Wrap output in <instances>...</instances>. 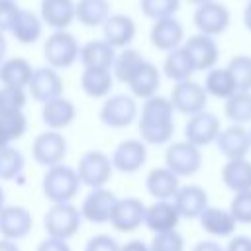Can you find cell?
<instances>
[{
  "instance_id": "obj_8",
  "label": "cell",
  "mask_w": 251,
  "mask_h": 251,
  "mask_svg": "<svg viewBox=\"0 0 251 251\" xmlns=\"http://www.w3.org/2000/svg\"><path fill=\"white\" fill-rule=\"evenodd\" d=\"M229 10L212 0V2H206L202 6H196L194 8V14H192V24L194 27L198 29V33L202 35H208V37H218L222 35L227 27H229Z\"/></svg>"
},
{
  "instance_id": "obj_13",
  "label": "cell",
  "mask_w": 251,
  "mask_h": 251,
  "mask_svg": "<svg viewBox=\"0 0 251 251\" xmlns=\"http://www.w3.org/2000/svg\"><path fill=\"white\" fill-rule=\"evenodd\" d=\"M33 227L31 212L20 204H6L0 210V237L10 241H20L29 235Z\"/></svg>"
},
{
  "instance_id": "obj_37",
  "label": "cell",
  "mask_w": 251,
  "mask_h": 251,
  "mask_svg": "<svg viewBox=\"0 0 251 251\" xmlns=\"http://www.w3.org/2000/svg\"><path fill=\"white\" fill-rule=\"evenodd\" d=\"M226 118L235 126H245L251 122V92H235L224 104Z\"/></svg>"
},
{
  "instance_id": "obj_47",
  "label": "cell",
  "mask_w": 251,
  "mask_h": 251,
  "mask_svg": "<svg viewBox=\"0 0 251 251\" xmlns=\"http://www.w3.org/2000/svg\"><path fill=\"white\" fill-rule=\"evenodd\" d=\"M35 251H73L69 241L65 239H57V237H45L43 241H39Z\"/></svg>"
},
{
  "instance_id": "obj_44",
  "label": "cell",
  "mask_w": 251,
  "mask_h": 251,
  "mask_svg": "<svg viewBox=\"0 0 251 251\" xmlns=\"http://www.w3.org/2000/svg\"><path fill=\"white\" fill-rule=\"evenodd\" d=\"M0 122L10 135L12 141H18L27 131V118L24 112H12V114H0Z\"/></svg>"
},
{
  "instance_id": "obj_31",
  "label": "cell",
  "mask_w": 251,
  "mask_h": 251,
  "mask_svg": "<svg viewBox=\"0 0 251 251\" xmlns=\"http://www.w3.org/2000/svg\"><path fill=\"white\" fill-rule=\"evenodd\" d=\"M112 16L110 0H76L75 18L84 27H102Z\"/></svg>"
},
{
  "instance_id": "obj_36",
  "label": "cell",
  "mask_w": 251,
  "mask_h": 251,
  "mask_svg": "<svg viewBox=\"0 0 251 251\" xmlns=\"http://www.w3.org/2000/svg\"><path fill=\"white\" fill-rule=\"evenodd\" d=\"M143 63H145V57H143L137 49H133V47L120 49V51L116 53V59H114V65H112L114 80L127 84L129 78L135 75V71H137Z\"/></svg>"
},
{
  "instance_id": "obj_11",
  "label": "cell",
  "mask_w": 251,
  "mask_h": 251,
  "mask_svg": "<svg viewBox=\"0 0 251 251\" xmlns=\"http://www.w3.org/2000/svg\"><path fill=\"white\" fill-rule=\"evenodd\" d=\"M116 202H118V196L106 186L90 188V192L82 198V204L78 210H80L82 220L90 224H110Z\"/></svg>"
},
{
  "instance_id": "obj_43",
  "label": "cell",
  "mask_w": 251,
  "mask_h": 251,
  "mask_svg": "<svg viewBox=\"0 0 251 251\" xmlns=\"http://www.w3.org/2000/svg\"><path fill=\"white\" fill-rule=\"evenodd\" d=\"M229 214L237 224H251V190L233 194L229 204Z\"/></svg>"
},
{
  "instance_id": "obj_7",
  "label": "cell",
  "mask_w": 251,
  "mask_h": 251,
  "mask_svg": "<svg viewBox=\"0 0 251 251\" xmlns=\"http://www.w3.org/2000/svg\"><path fill=\"white\" fill-rule=\"evenodd\" d=\"M165 167L173 171L178 178L192 176L202 167V151L186 139L173 141L165 149Z\"/></svg>"
},
{
  "instance_id": "obj_49",
  "label": "cell",
  "mask_w": 251,
  "mask_h": 251,
  "mask_svg": "<svg viewBox=\"0 0 251 251\" xmlns=\"http://www.w3.org/2000/svg\"><path fill=\"white\" fill-rule=\"evenodd\" d=\"M192 251H226V249L214 239H202L192 247Z\"/></svg>"
},
{
  "instance_id": "obj_16",
  "label": "cell",
  "mask_w": 251,
  "mask_h": 251,
  "mask_svg": "<svg viewBox=\"0 0 251 251\" xmlns=\"http://www.w3.org/2000/svg\"><path fill=\"white\" fill-rule=\"evenodd\" d=\"M112 167L118 173L133 175L147 161V145L141 139H124L112 153Z\"/></svg>"
},
{
  "instance_id": "obj_35",
  "label": "cell",
  "mask_w": 251,
  "mask_h": 251,
  "mask_svg": "<svg viewBox=\"0 0 251 251\" xmlns=\"http://www.w3.org/2000/svg\"><path fill=\"white\" fill-rule=\"evenodd\" d=\"M204 90L208 94V98H220V100H227L231 94H235V82L229 75V71L226 67H214L206 73L204 78Z\"/></svg>"
},
{
  "instance_id": "obj_51",
  "label": "cell",
  "mask_w": 251,
  "mask_h": 251,
  "mask_svg": "<svg viewBox=\"0 0 251 251\" xmlns=\"http://www.w3.org/2000/svg\"><path fill=\"white\" fill-rule=\"evenodd\" d=\"M0 251H20V245H18L16 241L2 239V237H0Z\"/></svg>"
},
{
  "instance_id": "obj_21",
  "label": "cell",
  "mask_w": 251,
  "mask_h": 251,
  "mask_svg": "<svg viewBox=\"0 0 251 251\" xmlns=\"http://www.w3.org/2000/svg\"><path fill=\"white\" fill-rule=\"evenodd\" d=\"M137 25L131 16L127 14H112L106 24L102 25V39L108 41L116 51L129 47V43L135 39Z\"/></svg>"
},
{
  "instance_id": "obj_9",
  "label": "cell",
  "mask_w": 251,
  "mask_h": 251,
  "mask_svg": "<svg viewBox=\"0 0 251 251\" xmlns=\"http://www.w3.org/2000/svg\"><path fill=\"white\" fill-rule=\"evenodd\" d=\"M31 155L35 163L43 165L45 169L61 165L67 157V139L61 131L45 129L39 135H35L31 143Z\"/></svg>"
},
{
  "instance_id": "obj_30",
  "label": "cell",
  "mask_w": 251,
  "mask_h": 251,
  "mask_svg": "<svg viewBox=\"0 0 251 251\" xmlns=\"http://www.w3.org/2000/svg\"><path fill=\"white\" fill-rule=\"evenodd\" d=\"M114 88V75L108 69H82L80 90L88 98H108Z\"/></svg>"
},
{
  "instance_id": "obj_18",
  "label": "cell",
  "mask_w": 251,
  "mask_h": 251,
  "mask_svg": "<svg viewBox=\"0 0 251 251\" xmlns=\"http://www.w3.org/2000/svg\"><path fill=\"white\" fill-rule=\"evenodd\" d=\"M149 41L157 51L169 53L184 43V27L175 16L157 20L149 29Z\"/></svg>"
},
{
  "instance_id": "obj_17",
  "label": "cell",
  "mask_w": 251,
  "mask_h": 251,
  "mask_svg": "<svg viewBox=\"0 0 251 251\" xmlns=\"http://www.w3.org/2000/svg\"><path fill=\"white\" fill-rule=\"evenodd\" d=\"M182 49L186 51V55L190 57L194 71H210L216 67L218 59H220V49L214 37L202 35V33H194L188 39H184Z\"/></svg>"
},
{
  "instance_id": "obj_57",
  "label": "cell",
  "mask_w": 251,
  "mask_h": 251,
  "mask_svg": "<svg viewBox=\"0 0 251 251\" xmlns=\"http://www.w3.org/2000/svg\"><path fill=\"white\" fill-rule=\"evenodd\" d=\"M249 139H251V129H249Z\"/></svg>"
},
{
  "instance_id": "obj_48",
  "label": "cell",
  "mask_w": 251,
  "mask_h": 251,
  "mask_svg": "<svg viewBox=\"0 0 251 251\" xmlns=\"http://www.w3.org/2000/svg\"><path fill=\"white\" fill-rule=\"evenodd\" d=\"M224 249L226 251H251V237L249 235H233Z\"/></svg>"
},
{
  "instance_id": "obj_40",
  "label": "cell",
  "mask_w": 251,
  "mask_h": 251,
  "mask_svg": "<svg viewBox=\"0 0 251 251\" xmlns=\"http://www.w3.org/2000/svg\"><path fill=\"white\" fill-rule=\"evenodd\" d=\"M139 10L151 22L173 18L180 10V0H139Z\"/></svg>"
},
{
  "instance_id": "obj_39",
  "label": "cell",
  "mask_w": 251,
  "mask_h": 251,
  "mask_svg": "<svg viewBox=\"0 0 251 251\" xmlns=\"http://www.w3.org/2000/svg\"><path fill=\"white\" fill-rule=\"evenodd\" d=\"M226 69L229 71L237 92H251V57L249 55L231 57Z\"/></svg>"
},
{
  "instance_id": "obj_26",
  "label": "cell",
  "mask_w": 251,
  "mask_h": 251,
  "mask_svg": "<svg viewBox=\"0 0 251 251\" xmlns=\"http://www.w3.org/2000/svg\"><path fill=\"white\" fill-rule=\"evenodd\" d=\"M180 188V178L167 167H155L145 176V190L155 200H173Z\"/></svg>"
},
{
  "instance_id": "obj_1",
  "label": "cell",
  "mask_w": 251,
  "mask_h": 251,
  "mask_svg": "<svg viewBox=\"0 0 251 251\" xmlns=\"http://www.w3.org/2000/svg\"><path fill=\"white\" fill-rule=\"evenodd\" d=\"M137 127L139 139L145 145H169L175 133V108L171 100L161 94L143 100Z\"/></svg>"
},
{
  "instance_id": "obj_55",
  "label": "cell",
  "mask_w": 251,
  "mask_h": 251,
  "mask_svg": "<svg viewBox=\"0 0 251 251\" xmlns=\"http://www.w3.org/2000/svg\"><path fill=\"white\" fill-rule=\"evenodd\" d=\"M6 206V194H4V188L0 186V210Z\"/></svg>"
},
{
  "instance_id": "obj_53",
  "label": "cell",
  "mask_w": 251,
  "mask_h": 251,
  "mask_svg": "<svg viewBox=\"0 0 251 251\" xmlns=\"http://www.w3.org/2000/svg\"><path fill=\"white\" fill-rule=\"evenodd\" d=\"M6 145H12V139H10V135L6 133V129H4V126L0 122V149L6 147Z\"/></svg>"
},
{
  "instance_id": "obj_45",
  "label": "cell",
  "mask_w": 251,
  "mask_h": 251,
  "mask_svg": "<svg viewBox=\"0 0 251 251\" xmlns=\"http://www.w3.org/2000/svg\"><path fill=\"white\" fill-rule=\"evenodd\" d=\"M20 10L16 0H0V33H10Z\"/></svg>"
},
{
  "instance_id": "obj_56",
  "label": "cell",
  "mask_w": 251,
  "mask_h": 251,
  "mask_svg": "<svg viewBox=\"0 0 251 251\" xmlns=\"http://www.w3.org/2000/svg\"><path fill=\"white\" fill-rule=\"evenodd\" d=\"M188 4H192V6H202V4H206V2H212V0H186Z\"/></svg>"
},
{
  "instance_id": "obj_52",
  "label": "cell",
  "mask_w": 251,
  "mask_h": 251,
  "mask_svg": "<svg viewBox=\"0 0 251 251\" xmlns=\"http://www.w3.org/2000/svg\"><path fill=\"white\" fill-rule=\"evenodd\" d=\"M243 25L251 31V0L247 2V6H245V10H243Z\"/></svg>"
},
{
  "instance_id": "obj_24",
  "label": "cell",
  "mask_w": 251,
  "mask_h": 251,
  "mask_svg": "<svg viewBox=\"0 0 251 251\" xmlns=\"http://www.w3.org/2000/svg\"><path fill=\"white\" fill-rule=\"evenodd\" d=\"M75 118H76V106L65 96L49 100L41 106V122L47 129L63 131L75 122Z\"/></svg>"
},
{
  "instance_id": "obj_32",
  "label": "cell",
  "mask_w": 251,
  "mask_h": 251,
  "mask_svg": "<svg viewBox=\"0 0 251 251\" xmlns=\"http://www.w3.org/2000/svg\"><path fill=\"white\" fill-rule=\"evenodd\" d=\"M222 182L233 194L251 190V161L247 159H229L222 167Z\"/></svg>"
},
{
  "instance_id": "obj_19",
  "label": "cell",
  "mask_w": 251,
  "mask_h": 251,
  "mask_svg": "<svg viewBox=\"0 0 251 251\" xmlns=\"http://www.w3.org/2000/svg\"><path fill=\"white\" fill-rule=\"evenodd\" d=\"M178 222H180V214L173 204V200H155L145 208L143 226L149 231H153V235L176 229Z\"/></svg>"
},
{
  "instance_id": "obj_3",
  "label": "cell",
  "mask_w": 251,
  "mask_h": 251,
  "mask_svg": "<svg viewBox=\"0 0 251 251\" xmlns=\"http://www.w3.org/2000/svg\"><path fill=\"white\" fill-rule=\"evenodd\" d=\"M43 57L47 67L55 71L71 69L80 57V43L71 31H53L43 43Z\"/></svg>"
},
{
  "instance_id": "obj_25",
  "label": "cell",
  "mask_w": 251,
  "mask_h": 251,
  "mask_svg": "<svg viewBox=\"0 0 251 251\" xmlns=\"http://www.w3.org/2000/svg\"><path fill=\"white\" fill-rule=\"evenodd\" d=\"M131 92V96L137 100H147L151 96L157 94L159 86H161V71L157 69V65H153L151 61L145 59V63L135 71V75L129 78V82L126 84Z\"/></svg>"
},
{
  "instance_id": "obj_46",
  "label": "cell",
  "mask_w": 251,
  "mask_h": 251,
  "mask_svg": "<svg viewBox=\"0 0 251 251\" xmlns=\"http://www.w3.org/2000/svg\"><path fill=\"white\" fill-rule=\"evenodd\" d=\"M84 251H120V243L108 233H96L84 243Z\"/></svg>"
},
{
  "instance_id": "obj_14",
  "label": "cell",
  "mask_w": 251,
  "mask_h": 251,
  "mask_svg": "<svg viewBox=\"0 0 251 251\" xmlns=\"http://www.w3.org/2000/svg\"><path fill=\"white\" fill-rule=\"evenodd\" d=\"M145 208L147 206L135 196L118 198L114 212H112V218H110V226L120 233H131L143 226Z\"/></svg>"
},
{
  "instance_id": "obj_5",
  "label": "cell",
  "mask_w": 251,
  "mask_h": 251,
  "mask_svg": "<svg viewBox=\"0 0 251 251\" xmlns=\"http://www.w3.org/2000/svg\"><path fill=\"white\" fill-rule=\"evenodd\" d=\"M139 116V108H137V100L131 94H112L108 96L98 112L100 122L106 127L112 129H122L131 126Z\"/></svg>"
},
{
  "instance_id": "obj_34",
  "label": "cell",
  "mask_w": 251,
  "mask_h": 251,
  "mask_svg": "<svg viewBox=\"0 0 251 251\" xmlns=\"http://www.w3.org/2000/svg\"><path fill=\"white\" fill-rule=\"evenodd\" d=\"M163 75L173 80L175 84L176 82H184V80H190L192 75L196 73L194 71V65L190 61V57L186 55V51L182 49V45L178 49H173L165 55V61H163Z\"/></svg>"
},
{
  "instance_id": "obj_42",
  "label": "cell",
  "mask_w": 251,
  "mask_h": 251,
  "mask_svg": "<svg viewBox=\"0 0 251 251\" xmlns=\"http://www.w3.org/2000/svg\"><path fill=\"white\" fill-rule=\"evenodd\" d=\"M149 251H184V237L178 229L155 233L149 243Z\"/></svg>"
},
{
  "instance_id": "obj_41",
  "label": "cell",
  "mask_w": 251,
  "mask_h": 251,
  "mask_svg": "<svg viewBox=\"0 0 251 251\" xmlns=\"http://www.w3.org/2000/svg\"><path fill=\"white\" fill-rule=\"evenodd\" d=\"M25 104H27V90L25 88H14V86H2L0 84V114L24 112Z\"/></svg>"
},
{
  "instance_id": "obj_20",
  "label": "cell",
  "mask_w": 251,
  "mask_h": 251,
  "mask_svg": "<svg viewBox=\"0 0 251 251\" xmlns=\"http://www.w3.org/2000/svg\"><path fill=\"white\" fill-rule=\"evenodd\" d=\"M75 0H41L39 2V18L43 25L51 27L53 31H65L71 24L76 22L75 18Z\"/></svg>"
},
{
  "instance_id": "obj_29",
  "label": "cell",
  "mask_w": 251,
  "mask_h": 251,
  "mask_svg": "<svg viewBox=\"0 0 251 251\" xmlns=\"http://www.w3.org/2000/svg\"><path fill=\"white\" fill-rule=\"evenodd\" d=\"M33 69L27 59L24 57H6L0 65V84L2 86H14V88H25L29 86Z\"/></svg>"
},
{
  "instance_id": "obj_33",
  "label": "cell",
  "mask_w": 251,
  "mask_h": 251,
  "mask_svg": "<svg viewBox=\"0 0 251 251\" xmlns=\"http://www.w3.org/2000/svg\"><path fill=\"white\" fill-rule=\"evenodd\" d=\"M10 33H12V37L18 43L31 45V43H35L41 37V33H43V22H41L39 14L22 8L20 14H18V18H16V22H14V25H12V29H10Z\"/></svg>"
},
{
  "instance_id": "obj_6",
  "label": "cell",
  "mask_w": 251,
  "mask_h": 251,
  "mask_svg": "<svg viewBox=\"0 0 251 251\" xmlns=\"http://www.w3.org/2000/svg\"><path fill=\"white\" fill-rule=\"evenodd\" d=\"M114 173L112 159L100 151V149H90L80 155L78 165H76V175L80 184H86L88 188H102L110 182Z\"/></svg>"
},
{
  "instance_id": "obj_54",
  "label": "cell",
  "mask_w": 251,
  "mask_h": 251,
  "mask_svg": "<svg viewBox=\"0 0 251 251\" xmlns=\"http://www.w3.org/2000/svg\"><path fill=\"white\" fill-rule=\"evenodd\" d=\"M6 53H8V43H6V37H4V33H0V65L4 63V59H6Z\"/></svg>"
},
{
  "instance_id": "obj_28",
  "label": "cell",
  "mask_w": 251,
  "mask_h": 251,
  "mask_svg": "<svg viewBox=\"0 0 251 251\" xmlns=\"http://www.w3.org/2000/svg\"><path fill=\"white\" fill-rule=\"evenodd\" d=\"M198 222H200L202 229L212 237H229L235 231V226H237V222L233 220L229 210L218 208V206H208L200 214Z\"/></svg>"
},
{
  "instance_id": "obj_27",
  "label": "cell",
  "mask_w": 251,
  "mask_h": 251,
  "mask_svg": "<svg viewBox=\"0 0 251 251\" xmlns=\"http://www.w3.org/2000/svg\"><path fill=\"white\" fill-rule=\"evenodd\" d=\"M116 49L104 41V39H90L84 45H80V65L82 69H108L112 71L114 59H116Z\"/></svg>"
},
{
  "instance_id": "obj_23",
  "label": "cell",
  "mask_w": 251,
  "mask_h": 251,
  "mask_svg": "<svg viewBox=\"0 0 251 251\" xmlns=\"http://www.w3.org/2000/svg\"><path fill=\"white\" fill-rule=\"evenodd\" d=\"M173 204L176 206L180 218H186V220L200 218V214L210 206L208 192L198 184H182L178 192L175 194Z\"/></svg>"
},
{
  "instance_id": "obj_38",
  "label": "cell",
  "mask_w": 251,
  "mask_h": 251,
  "mask_svg": "<svg viewBox=\"0 0 251 251\" xmlns=\"http://www.w3.org/2000/svg\"><path fill=\"white\" fill-rule=\"evenodd\" d=\"M25 169V159L20 149L6 145L0 149V180H20Z\"/></svg>"
},
{
  "instance_id": "obj_22",
  "label": "cell",
  "mask_w": 251,
  "mask_h": 251,
  "mask_svg": "<svg viewBox=\"0 0 251 251\" xmlns=\"http://www.w3.org/2000/svg\"><path fill=\"white\" fill-rule=\"evenodd\" d=\"M216 145L220 149V153L229 161V159H245L249 149H251V139H249V131L243 126H227L224 129H220L218 137H216Z\"/></svg>"
},
{
  "instance_id": "obj_50",
  "label": "cell",
  "mask_w": 251,
  "mask_h": 251,
  "mask_svg": "<svg viewBox=\"0 0 251 251\" xmlns=\"http://www.w3.org/2000/svg\"><path fill=\"white\" fill-rule=\"evenodd\" d=\"M120 251H149V243L141 239H129L124 245H120Z\"/></svg>"
},
{
  "instance_id": "obj_2",
  "label": "cell",
  "mask_w": 251,
  "mask_h": 251,
  "mask_svg": "<svg viewBox=\"0 0 251 251\" xmlns=\"http://www.w3.org/2000/svg\"><path fill=\"white\" fill-rule=\"evenodd\" d=\"M78 188H80V180H78L76 169L69 167L65 163L49 167L41 180L43 196L51 204L73 202V198L78 194Z\"/></svg>"
},
{
  "instance_id": "obj_12",
  "label": "cell",
  "mask_w": 251,
  "mask_h": 251,
  "mask_svg": "<svg viewBox=\"0 0 251 251\" xmlns=\"http://www.w3.org/2000/svg\"><path fill=\"white\" fill-rule=\"evenodd\" d=\"M63 88H65V82H63V76L59 75V71L43 65V67L33 69L31 80L27 86V94L43 106L45 102L63 96Z\"/></svg>"
},
{
  "instance_id": "obj_10",
  "label": "cell",
  "mask_w": 251,
  "mask_h": 251,
  "mask_svg": "<svg viewBox=\"0 0 251 251\" xmlns=\"http://www.w3.org/2000/svg\"><path fill=\"white\" fill-rule=\"evenodd\" d=\"M169 100H171L175 112L184 114V116L190 118V116L200 114V112L206 110L208 94H206L202 84H198L190 78V80H184V82H176L171 90Z\"/></svg>"
},
{
  "instance_id": "obj_15",
  "label": "cell",
  "mask_w": 251,
  "mask_h": 251,
  "mask_svg": "<svg viewBox=\"0 0 251 251\" xmlns=\"http://www.w3.org/2000/svg\"><path fill=\"white\" fill-rule=\"evenodd\" d=\"M222 129L220 118L212 112H200L188 118L186 126H184V139L192 145H196L198 149L216 143V137Z\"/></svg>"
},
{
  "instance_id": "obj_4",
  "label": "cell",
  "mask_w": 251,
  "mask_h": 251,
  "mask_svg": "<svg viewBox=\"0 0 251 251\" xmlns=\"http://www.w3.org/2000/svg\"><path fill=\"white\" fill-rule=\"evenodd\" d=\"M80 224H82L80 210L73 202L51 204V208L43 216V227L47 237H57L65 241L76 235Z\"/></svg>"
}]
</instances>
